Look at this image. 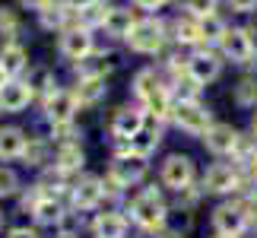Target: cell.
<instances>
[{
  "label": "cell",
  "mask_w": 257,
  "mask_h": 238,
  "mask_svg": "<svg viewBox=\"0 0 257 238\" xmlns=\"http://www.w3.org/2000/svg\"><path fill=\"white\" fill-rule=\"evenodd\" d=\"M131 216L143 225V229H159L165 222V203H162L159 191H143L140 197H134Z\"/></svg>",
  "instance_id": "obj_1"
},
{
  "label": "cell",
  "mask_w": 257,
  "mask_h": 238,
  "mask_svg": "<svg viewBox=\"0 0 257 238\" xmlns=\"http://www.w3.org/2000/svg\"><path fill=\"white\" fill-rule=\"evenodd\" d=\"M127 42H131L134 51L140 54H156L165 42L162 35V23H156V19H140V23H134V29L127 32Z\"/></svg>",
  "instance_id": "obj_2"
},
{
  "label": "cell",
  "mask_w": 257,
  "mask_h": 238,
  "mask_svg": "<svg viewBox=\"0 0 257 238\" xmlns=\"http://www.w3.org/2000/svg\"><path fill=\"white\" fill-rule=\"evenodd\" d=\"M143 175H146V162H143V156H137V153H131V156H117L114 162H111V181L121 184V187L137 184Z\"/></svg>",
  "instance_id": "obj_3"
},
{
  "label": "cell",
  "mask_w": 257,
  "mask_h": 238,
  "mask_svg": "<svg viewBox=\"0 0 257 238\" xmlns=\"http://www.w3.org/2000/svg\"><path fill=\"white\" fill-rule=\"evenodd\" d=\"M213 225L219 232V238H238L244 232V225H248V213L241 206H219L213 213Z\"/></svg>",
  "instance_id": "obj_4"
},
{
  "label": "cell",
  "mask_w": 257,
  "mask_h": 238,
  "mask_svg": "<svg viewBox=\"0 0 257 238\" xmlns=\"http://www.w3.org/2000/svg\"><path fill=\"white\" fill-rule=\"evenodd\" d=\"M175 121L178 127H184L187 134H206L210 131V111L197 102H181L175 108Z\"/></svg>",
  "instance_id": "obj_5"
},
{
  "label": "cell",
  "mask_w": 257,
  "mask_h": 238,
  "mask_svg": "<svg viewBox=\"0 0 257 238\" xmlns=\"http://www.w3.org/2000/svg\"><path fill=\"white\" fill-rule=\"evenodd\" d=\"M162 181L169 187H178V191H184L187 184L194 181V162L187 156H169L162 165Z\"/></svg>",
  "instance_id": "obj_6"
},
{
  "label": "cell",
  "mask_w": 257,
  "mask_h": 238,
  "mask_svg": "<svg viewBox=\"0 0 257 238\" xmlns=\"http://www.w3.org/2000/svg\"><path fill=\"white\" fill-rule=\"evenodd\" d=\"M61 51L70 61H86L89 51H92V35L86 29H67L64 38H61Z\"/></svg>",
  "instance_id": "obj_7"
},
{
  "label": "cell",
  "mask_w": 257,
  "mask_h": 238,
  "mask_svg": "<svg viewBox=\"0 0 257 238\" xmlns=\"http://www.w3.org/2000/svg\"><path fill=\"white\" fill-rule=\"evenodd\" d=\"M222 51H225V57H229V61H235V64H248V61H251V51H254L248 32H241V29L225 32V35H222Z\"/></svg>",
  "instance_id": "obj_8"
},
{
  "label": "cell",
  "mask_w": 257,
  "mask_h": 238,
  "mask_svg": "<svg viewBox=\"0 0 257 238\" xmlns=\"http://www.w3.org/2000/svg\"><path fill=\"white\" fill-rule=\"evenodd\" d=\"M140 131H143V114L134 111V108H121V111L111 117V134L127 140V143H131Z\"/></svg>",
  "instance_id": "obj_9"
},
{
  "label": "cell",
  "mask_w": 257,
  "mask_h": 238,
  "mask_svg": "<svg viewBox=\"0 0 257 238\" xmlns=\"http://www.w3.org/2000/svg\"><path fill=\"white\" fill-rule=\"evenodd\" d=\"M29 98H32L29 83H16V79H10V83L0 89V108H4V111H23V108L29 105Z\"/></svg>",
  "instance_id": "obj_10"
},
{
  "label": "cell",
  "mask_w": 257,
  "mask_h": 238,
  "mask_svg": "<svg viewBox=\"0 0 257 238\" xmlns=\"http://www.w3.org/2000/svg\"><path fill=\"white\" fill-rule=\"evenodd\" d=\"M235 181H238L235 168H232V165H225V162H219V165H213L210 172H206L203 187H206L210 194H225V191H232V187H235Z\"/></svg>",
  "instance_id": "obj_11"
},
{
  "label": "cell",
  "mask_w": 257,
  "mask_h": 238,
  "mask_svg": "<svg viewBox=\"0 0 257 238\" xmlns=\"http://www.w3.org/2000/svg\"><path fill=\"white\" fill-rule=\"evenodd\" d=\"M45 108H48V117H51L54 124H67L73 117V111H76V95H70V92H51Z\"/></svg>",
  "instance_id": "obj_12"
},
{
  "label": "cell",
  "mask_w": 257,
  "mask_h": 238,
  "mask_svg": "<svg viewBox=\"0 0 257 238\" xmlns=\"http://www.w3.org/2000/svg\"><path fill=\"white\" fill-rule=\"evenodd\" d=\"M187 73H191L194 83H210V79L219 76V61L213 54H197L187 61Z\"/></svg>",
  "instance_id": "obj_13"
},
{
  "label": "cell",
  "mask_w": 257,
  "mask_h": 238,
  "mask_svg": "<svg viewBox=\"0 0 257 238\" xmlns=\"http://www.w3.org/2000/svg\"><path fill=\"white\" fill-rule=\"evenodd\" d=\"M235 143H238V137L229 124H213L210 131H206V146H210L213 153H232Z\"/></svg>",
  "instance_id": "obj_14"
},
{
  "label": "cell",
  "mask_w": 257,
  "mask_h": 238,
  "mask_svg": "<svg viewBox=\"0 0 257 238\" xmlns=\"http://www.w3.org/2000/svg\"><path fill=\"white\" fill-rule=\"evenodd\" d=\"M102 194H105V187H102L98 178H83L73 191V200H76V206H95L102 200Z\"/></svg>",
  "instance_id": "obj_15"
},
{
  "label": "cell",
  "mask_w": 257,
  "mask_h": 238,
  "mask_svg": "<svg viewBox=\"0 0 257 238\" xmlns=\"http://www.w3.org/2000/svg\"><path fill=\"white\" fill-rule=\"evenodd\" d=\"M102 23H105V29L111 35H127L134 29L137 19H134L131 10H121V7H117V10H105V19H102Z\"/></svg>",
  "instance_id": "obj_16"
},
{
  "label": "cell",
  "mask_w": 257,
  "mask_h": 238,
  "mask_svg": "<svg viewBox=\"0 0 257 238\" xmlns=\"http://www.w3.org/2000/svg\"><path fill=\"white\" fill-rule=\"evenodd\" d=\"M19 153H26V137L19 127H4L0 131V156H7V159H13Z\"/></svg>",
  "instance_id": "obj_17"
},
{
  "label": "cell",
  "mask_w": 257,
  "mask_h": 238,
  "mask_svg": "<svg viewBox=\"0 0 257 238\" xmlns=\"http://www.w3.org/2000/svg\"><path fill=\"white\" fill-rule=\"evenodd\" d=\"M124 232H127V222L117 213H102L95 219V235L98 238H124Z\"/></svg>",
  "instance_id": "obj_18"
},
{
  "label": "cell",
  "mask_w": 257,
  "mask_h": 238,
  "mask_svg": "<svg viewBox=\"0 0 257 238\" xmlns=\"http://www.w3.org/2000/svg\"><path fill=\"white\" fill-rule=\"evenodd\" d=\"M0 67H4V70L13 76V73H19L26 67V51L19 45H7L4 48V54H0Z\"/></svg>",
  "instance_id": "obj_19"
},
{
  "label": "cell",
  "mask_w": 257,
  "mask_h": 238,
  "mask_svg": "<svg viewBox=\"0 0 257 238\" xmlns=\"http://www.w3.org/2000/svg\"><path fill=\"white\" fill-rule=\"evenodd\" d=\"M105 95V79L102 76H86L76 89V102H95Z\"/></svg>",
  "instance_id": "obj_20"
},
{
  "label": "cell",
  "mask_w": 257,
  "mask_h": 238,
  "mask_svg": "<svg viewBox=\"0 0 257 238\" xmlns=\"http://www.w3.org/2000/svg\"><path fill=\"white\" fill-rule=\"evenodd\" d=\"M175 32H178V42H184V45H194V42H200V38H203L200 19H178Z\"/></svg>",
  "instance_id": "obj_21"
},
{
  "label": "cell",
  "mask_w": 257,
  "mask_h": 238,
  "mask_svg": "<svg viewBox=\"0 0 257 238\" xmlns=\"http://www.w3.org/2000/svg\"><path fill=\"white\" fill-rule=\"evenodd\" d=\"M134 86H137V95H140L143 102H150V98H153L156 92H159V79H156V73H153V70H143V73H137Z\"/></svg>",
  "instance_id": "obj_22"
},
{
  "label": "cell",
  "mask_w": 257,
  "mask_h": 238,
  "mask_svg": "<svg viewBox=\"0 0 257 238\" xmlns=\"http://www.w3.org/2000/svg\"><path fill=\"white\" fill-rule=\"evenodd\" d=\"M156 146H159V134H153V131H140L131 140V153H137V156H150Z\"/></svg>",
  "instance_id": "obj_23"
},
{
  "label": "cell",
  "mask_w": 257,
  "mask_h": 238,
  "mask_svg": "<svg viewBox=\"0 0 257 238\" xmlns=\"http://www.w3.org/2000/svg\"><path fill=\"white\" fill-rule=\"evenodd\" d=\"M57 165H61L64 172L80 168V165H83V150H80V146H64V150L57 153Z\"/></svg>",
  "instance_id": "obj_24"
},
{
  "label": "cell",
  "mask_w": 257,
  "mask_h": 238,
  "mask_svg": "<svg viewBox=\"0 0 257 238\" xmlns=\"http://www.w3.org/2000/svg\"><path fill=\"white\" fill-rule=\"evenodd\" d=\"M200 32H203V38H210V42H222V35L229 32V29H225L216 16H203L200 19Z\"/></svg>",
  "instance_id": "obj_25"
},
{
  "label": "cell",
  "mask_w": 257,
  "mask_h": 238,
  "mask_svg": "<svg viewBox=\"0 0 257 238\" xmlns=\"http://www.w3.org/2000/svg\"><path fill=\"white\" fill-rule=\"evenodd\" d=\"M35 216L38 222H57L61 219V206H57V200H42L35 203Z\"/></svg>",
  "instance_id": "obj_26"
},
{
  "label": "cell",
  "mask_w": 257,
  "mask_h": 238,
  "mask_svg": "<svg viewBox=\"0 0 257 238\" xmlns=\"http://www.w3.org/2000/svg\"><path fill=\"white\" fill-rule=\"evenodd\" d=\"M51 86H54V83H51V73H48L45 67L32 70V76H29V89H32V92H45V89H48V92H54Z\"/></svg>",
  "instance_id": "obj_27"
},
{
  "label": "cell",
  "mask_w": 257,
  "mask_h": 238,
  "mask_svg": "<svg viewBox=\"0 0 257 238\" xmlns=\"http://www.w3.org/2000/svg\"><path fill=\"white\" fill-rule=\"evenodd\" d=\"M187 10H191L194 16H213V10H216V0H187Z\"/></svg>",
  "instance_id": "obj_28"
},
{
  "label": "cell",
  "mask_w": 257,
  "mask_h": 238,
  "mask_svg": "<svg viewBox=\"0 0 257 238\" xmlns=\"http://www.w3.org/2000/svg\"><path fill=\"white\" fill-rule=\"evenodd\" d=\"M146 105H150V111H153V114H159V117H162V114H169V95H165L162 89H159V92H156Z\"/></svg>",
  "instance_id": "obj_29"
},
{
  "label": "cell",
  "mask_w": 257,
  "mask_h": 238,
  "mask_svg": "<svg viewBox=\"0 0 257 238\" xmlns=\"http://www.w3.org/2000/svg\"><path fill=\"white\" fill-rule=\"evenodd\" d=\"M19 29V23H16V13L13 10H7V7H0V32H16Z\"/></svg>",
  "instance_id": "obj_30"
},
{
  "label": "cell",
  "mask_w": 257,
  "mask_h": 238,
  "mask_svg": "<svg viewBox=\"0 0 257 238\" xmlns=\"http://www.w3.org/2000/svg\"><path fill=\"white\" fill-rule=\"evenodd\" d=\"M16 191V175L10 168H0V194H13Z\"/></svg>",
  "instance_id": "obj_31"
},
{
  "label": "cell",
  "mask_w": 257,
  "mask_h": 238,
  "mask_svg": "<svg viewBox=\"0 0 257 238\" xmlns=\"http://www.w3.org/2000/svg\"><path fill=\"white\" fill-rule=\"evenodd\" d=\"M257 92V86L251 83V79H244V83H241V89H238V98H241V102H251V95Z\"/></svg>",
  "instance_id": "obj_32"
},
{
  "label": "cell",
  "mask_w": 257,
  "mask_h": 238,
  "mask_svg": "<svg viewBox=\"0 0 257 238\" xmlns=\"http://www.w3.org/2000/svg\"><path fill=\"white\" fill-rule=\"evenodd\" d=\"M42 13H45V26H61V23H64V13H61V10H57V13H51V10H42Z\"/></svg>",
  "instance_id": "obj_33"
},
{
  "label": "cell",
  "mask_w": 257,
  "mask_h": 238,
  "mask_svg": "<svg viewBox=\"0 0 257 238\" xmlns=\"http://www.w3.org/2000/svg\"><path fill=\"white\" fill-rule=\"evenodd\" d=\"M229 4H232V10H238V13H248V10L257 7V0H229Z\"/></svg>",
  "instance_id": "obj_34"
},
{
  "label": "cell",
  "mask_w": 257,
  "mask_h": 238,
  "mask_svg": "<svg viewBox=\"0 0 257 238\" xmlns=\"http://www.w3.org/2000/svg\"><path fill=\"white\" fill-rule=\"evenodd\" d=\"M67 7H73V10H86V7H92L95 0H64Z\"/></svg>",
  "instance_id": "obj_35"
},
{
  "label": "cell",
  "mask_w": 257,
  "mask_h": 238,
  "mask_svg": "<svg viewBox=\"0 0 257 238\" xmlns=\"http://www.w3.org/2000/svg\"><path fill=\"white\" fill-rule=\"evenodd\" d=\"M162 0H134V7H140V10H156Z\"/></svg>",
  "instance_id": "obj_36"
},
{
  "label": "cell",
  "mask_w": 257,
  "mask_h": 238,
  "mask_svg": "<svg viewBox=\"0 0 257 238\" xmlns=\"http://www.w3.org/2000/svg\"><path fill=\"white\" fill-rule=\"evenodd\" d=\"M29 10H48V0H23Z\"/></svg>",
  "instance_id": "obj_37"
},
{
  "label": "cell",
  "mask_w": 257,
  "mask_h": 238,
  "mask_svg": "<svg viewBox=\"0 0 257 238\" xmlns=\"http://www.w3.org/2000/svg\"><path fill=\"white\" fill-rule=\"evenodd\" d=\"M10 238H35V232H29V229H13V232H10Z\"/></svg>",
  "instance_id": "obj_38"
},
{
  "label": "cell",
  "mask_w": 257,
  "mask_h": 238,
  "mask_svg": "<svg viewBox=\"0 0 257 238\" xmlns=\"http://www.w3.org/2000/svg\"><path fill=\"white\" fill-rule=\"evenodd\" d=\"M248 216L257 222V197H251V200H248Z\"/></svg>",
  "instance_id": "obj_39"
},
{
  "label": "cell",
  "mask_w": 257,
  "mask_h": 238,
  "mask_svg": "<svg viewBox=\"0 0 257 238\" xmlns=\"http://www.w3.org/2000/svg\"><path fill=\"white\" fill-rule=\"evenodd\" d=\"M7 76H10V73H7V70H4V67H0V89H4V86H7V83H10V79H7Z\"/></svg>",
  "instance_id": "obj_40"
},
{
  "label": "cell",
  "mask_w": 257,
  "mask_h": 238,
  "mask_svg": "<svg viewBox=\"0 0 257 238\" xmlns=\"http://www.w3.org/2000/svg\"><path fill=\"white\" fill-rule=\"evenodd\" d=\"M251 131H254V134H257V114H254V124H251Z\"/></svg>",
  "instance_id": "obj_41"
},
{
  "label": "cell",
  "mask_w": 257,
  "mask_h": 238,
  "mask_svg": "<svg viewBox=\"0 0 257 238\" xmlns=\"http://www.w3.org/2000/svg\"><path fill=\"white\" fill-rule=\"evenodd\" d=\"M61 238H70V235H61Z\"/></svg>",
  "instance_id": "obj_42"
}]
</instances>
